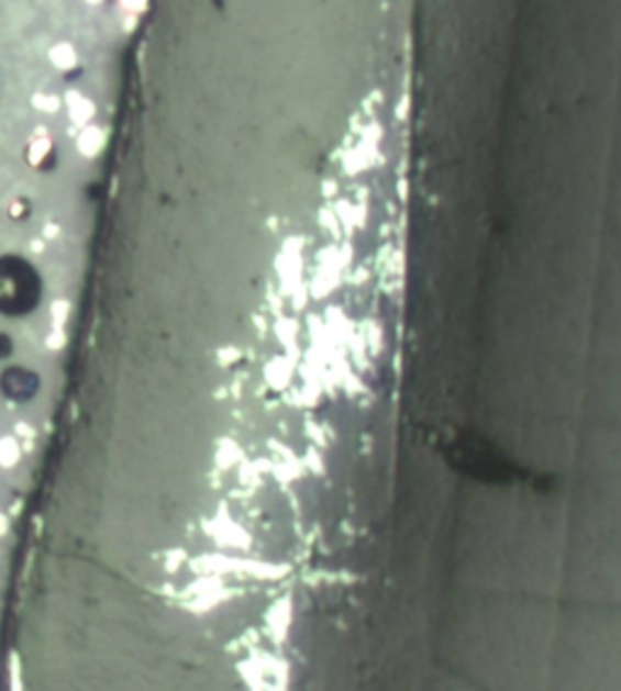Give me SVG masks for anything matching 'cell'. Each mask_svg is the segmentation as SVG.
Here are the masks:
<instances>
[{
  "mask_svg": "<svg viewBox=\"0 0 621 691\" xmlns=\"http://www.w3.org/2000/svg\"><path fill=\"white\" fill-rule=\"evenodd\" d=\"M42 279L25 257L3 255L0 257V313L18 319L40 307Z\"/></svg>",
  "mask_w": 621,
  "mask_h": 691,
  "instance_id": "6da1fadb",
  "label": "cell"
},
{
  "mask_svg": "<svg viewBox=\"0 0 621 691\" xmlns=\"http://www.w3.org/2000/svg\"><path fill=\"white\" fill-rule=\"evenodd\" d=\"M0 391H3L10 401L27 403L40 391V377L25 367H10L0 374Z\"/></svg>",
  "mask_w": 621,
  "mask_h": 691,
  "instance_id": "7a4b0ae2",
  "label": "cell"
},
{
  "mask_svg": "<svg viewBox=\"0 0 621 691\" xmlns=\"http://www.w3.org/2000/svg\"><path fill=\"white\" fill-rule=\"evenodd\" d=\"M13 355V339H10L5 333H0V359H5Z\"/></svg>",
  "mask_w": 621,
  "mask_h": 691,
  "instance_id": "3957f363",
  "label": "cell"
}]
</instances>
